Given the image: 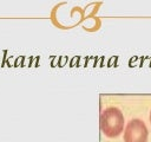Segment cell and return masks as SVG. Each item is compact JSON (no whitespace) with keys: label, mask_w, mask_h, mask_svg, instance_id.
<instances>
[{"label":"cell","mask_w":151,"mask_h":142,"mask_svg":"<svg viewBox=\"0 0 151 142\" xmlns=\"http://www.w3.org/2000/svg\"><path fill=\"white\" fill-rule=\"evenodd\" d=\"M100 128L109 137L118 136L124 128V117L122 111L113 106L104 110L100 116Z\"/></svg>","instance_id":"cell-1"},{"label":"cell","mask_w":151,"mask_h":142,"mask_svg":"<svg viewBox=\"0 0 151 142\" xmlns=\"http://www.w3.org/2000/svg\"><path fill=\"white\" fill-rule=\"evenodd\" d=\"M147 128L142 120L134 118L131 120L124 133V141L125 142H147Z\"/></svg>","instance_id":"cell-2"},{"label":"cell","mask_w":151,"mask_h":142,"mask_svg":"<svg viewBox=\"0 0 151 142\" xmlns=\"http://www.w3.org/2000/svg\"><path fill=\"white\" fill-rule=\"evenodd\" d=\"M150 122H151V114H150Z\"/></svg>","instance_id":"cell-3"}]
</instances>
